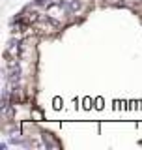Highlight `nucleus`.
I'll list each match as a JSON object with an SVG mask.
<instances>
[{"label": "nucleus", "mask_w": 142, "mask_h": 150, "mask_svg": "<svg viewBox=\"0 0 142 150\" xmlns=\"http://www.w3.org/2000/svg\"><path fill=\"white\" fill-rule=\"evenodd\" d=\"M67 9H69V8L65 6V4L56 2V4H53V6H49V8H47V17H49L51 21H54L56 25H60V23H64Z\"/></svg>", "instance_id": "f257e3e1"}, {"label": "nucleus", "mask_w": 142, "mask_h": 150, "mask_svg": "<svg viewBox=\"0 0 142 150\" xmlns=\"http://www.w3.org/2000/svg\"><path fill=\"white\" fill-rule=\"evenodd\" d=\"M4 54L13 56V58H19V56H21V45L15 43V41H13V43H9V45L6 47V53H4Z\"/></svg>", "instance_id": "f03ea898"}, {"label": "nucleus", "mask_w": 142, "mask_h": 150, "mask_svg": "<svg viewBox=\"0 0 142 150\" xmlns=\"http://www.w3.org/2000/svg\"><path fill=\"white\" fill-rule=\"evenodd\" d=\"M53 4H56V0H37V6H53Z\"/></svg>", "instance_id": "7ed1b4c3"}, {"label": "nucleus", "mask_w": 142, "mask_h": 150, "mask_svg": "<svg viewBox=\"0 0 142 150\" xmlns=\"http://www.w3.org/2000/svg\"><path fill=\"white\" fill-rule=\"evenodd\" d=\"M69 9H71V11H77V9L80 8V4L77 2V0H71V2H69V6H67Z\"/></svg>", "instance_id": "20e7f679"}]
</instances>
